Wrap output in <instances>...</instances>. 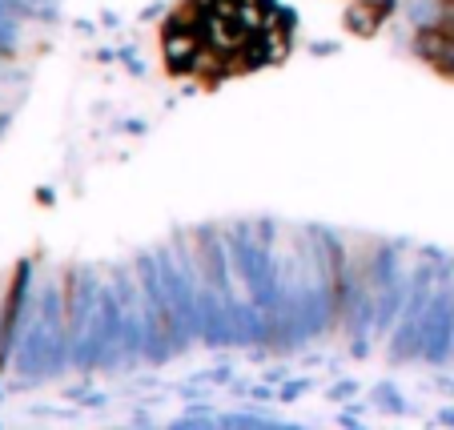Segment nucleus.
Returning a JSON list of instances; mask_svg holds the SVG:
<instances>
[{
	"label": "nucleus",
	"instance_id": "f257e3e1",
	"mask_svg": "<svg viewBox=\"0 0 454 430\" xmlns=\"http://www.w3.org/2000/svg\"><path fill=\"white\" fill-rule=\"evenodd\" d=\"M282 44L286 25L266 0H189L169 25V60L185 52V69L217 77L266 65Z\"/></svg>",
	"mask_w": 454,
	"mask_h": 430
}]
</instances>
